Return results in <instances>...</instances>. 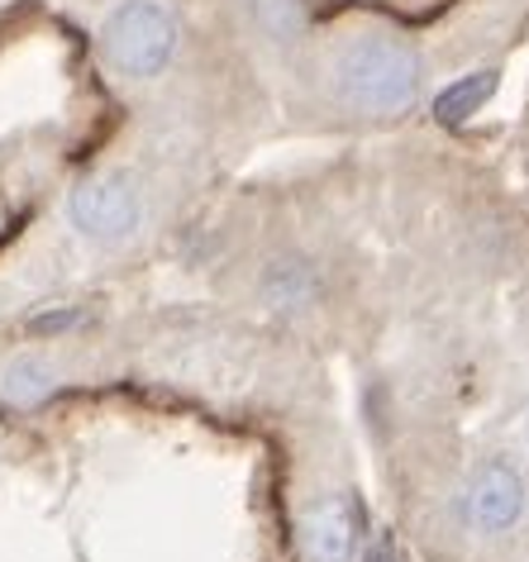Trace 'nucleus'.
I'll list each match as a JSON object with an SVG mask.
<instances>
[{"label": "nucleus", "instance_id": "7ed1b4c3", "mask_svg": "<svg viewBox=\"0 0 529 562\" xmlns=\"http://www.w3.org/2000/svg\"><path fill=\"white\" fill-rule=\"evenodd\" d=\"M72 220L87 238H124L138 224V195L124 177H95L72 191Z\"/></svg>", "mask_w": 529, "mask_h": 562}, {"label": "nucleus", "instance_id": "39448f33", "mask_svg": "<svg viewBox=\"0 0 529 562\" xmlns=\"http://www.w3.org/2000/svg\"><path fill=\"white\" fill-rule=\"evenodd\" d=\"M301 533H305V553L315 562H348L353 558V543H358V515L344 496H329L305 515Z\"/></svg>", "mask_w": 529, "mask_h": 562}, {"label": "nucleus", "instance_id": "f257e3e1", "mask_svg": "<svg viewBox=\"0 0 529 562\" xmlns=\"http://www.w3.org/2000/svg\"><path fill=\"white\" fill-rule=\"evenodd\" d=\"M339 87L353 105L378 110V115H396L420 91V58L401 38H363L358 48L344 53Z\"/></svg>", "mask_w": 529, "mask_h": 562}, {"label": "nucleus", "instance_id": "6e6552de", "mask_svg": "<svg viewBox=\"0 0 529 562\" xmlns=\"http://www.w3.org/2000/svg\"><path fill=\"white\" fill-rule=\"evenodd\" d=\"M268 291H272V296L282 301V305H301V301H311L315 277L305 272V267H296V262H282V267H272Z\"/></svg>", "mask_w": 529, "mask_h": 562}, {"label": "nucleus", "instance_id": "1a4fd4ad", "mask_svg": "<svg viewBox=\"0 0 529 562\" xmlns=\"http://www.w3.org/2000/svg\"><path fill=\"white\" fill-rule=\"evenodd\" d=\"M258 15L277 38H291L301 30V0H258Z\"/></svg>", "mask_w": 529, "mask_h": 562}, {"label": "nucleus", "instance_id": "0eeeda50", "mask_svg": "<svg viewBox=\"0 0 529 562\" xmlns=\"http://www.w3.org/2000/svg\"><path fill=\"white\" fill-rule=\"evenodd\" d=\"M48 391H53V372L44 362H15V368L5 372V396L15 405H34V401H44Z\"/></svg>", "mask_w": 529, "mask_h": 562}, {"label": "nucleus", "instance_id": "f03ea898", "mask_svg": "<svg viewBox=\"0 0 529 562\" xmlns=\"http://www.w3.org/2000/svg\"><path fill=\"white\" fill-rule=\"evenodd\" d=\"M177 48V24L158 0H124L105 20V58L124 77H153L162 72Z\"/></svg>", "mask_w": 529, "mask_h": 562}, {"label": "nucleus", "instance_id": "423d86ee", "mask_svg": "<svg viewBox=\"0 0 529 562\" xmlns=\"http://www.w3.org/2000/svg\"><path fill=\"white\" fill-rule=\"evenodd\" d=\"M492 91H496V77H492V72H477V77H468V81H458V87L443 91L435 110H439L443 124H458L463 115H472V110H477Z\"/></svg>", "mask_w": 529, "mask_h": 562}, {"label": "nucleus", "instance_id": "20e7f679", "mask_svg": "<svg viewBox=\"0 0 529 562\" xmlns=\"http://www.w3.org/2000/svg\"><path fill=\"white\" fill-rule=\"evenodd\" d=\"M525 510V486L520 472L506 462H486L468 482V515L477 529H510Z\"/></svg>", "mask_w": 529, "mask_h": 562}, {"label": "nucleus", "instance_id": "9d476101", "mask_svg": "<svg viewBox=\"0 0 529 562\" xmlns=\"http://www.w3.org/2000/svg\"><path fill=\"white\" fill-rule=\"evenodd\" d=\"M368 562H406L401 558V548H396V539H382L378 548H372V558Z\"/></svg>", "mask_w": 529, "mask_h": 562}]
</instances>
